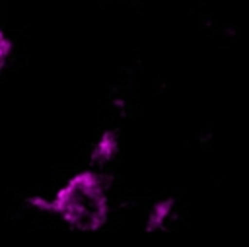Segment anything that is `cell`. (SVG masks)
Returning a JSON list of instances; mask_svg holds the SVG:
<instances>
[{"instance_id": "6da1fadb", "label": "cell", "mask_w": 249, "mask_h": 247, "mask_svg": "<svg viewBox=\"0 0 249 247\" xmlns=\"http://www.w3.org/2000/svg\"><path fill=\"white\" fill-rule=\"evenodd\" d=\"M29 204L58 214L80 231H95L107 218V191L103 177L95 169L76 173L51 200L29 198Z\"/></svg>"}, {"instance_id": "7a4b0ae2", "label": "cell", "mask_w": 249, "mask_h": 247, "mask_svg": "<svg viewBox=\"0 0 249 247\" xmlns=\"http://www.w3.org/2000/svg\"><path fill=\"white\" fill-rule=\"evenodd\" d=\"M119 150V142H117V134L107 130L99 136V140L95 142L93 150H91V161L97 163V165H103L105 161L113 159L115 154Z\"/></svg>"}, {"instance_id": "3957f363", "label": "cell", "mask_w": 249, "mask_h": 247, "mask_svg": "<svg viewBox=\"0 0 249 247\" xmlns=\"http://www.w3.org/2000/svg\"><path fill=\"white\" fill-rule=\"evenodd\" d=\"M10 49H12V47H10V41H8L6 33H4V29L0 27V62L10 56Z\"/></svg>"}]
</instances>
